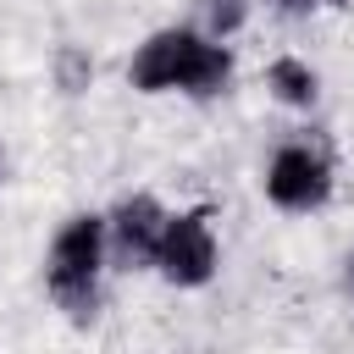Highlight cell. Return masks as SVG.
Segmentation results:
<instances>
[{
    "label": "cell",
    "mask_w": 354,
    "mask_h": 354,
    "mask_svg": "<svg viewBox=\"0 0 354 354\" xmlns=\"http://www.w3.org/2000/svg\"><path fill=\"white\" fill-rule=\"evenodd\" d=\"M127 77L144 94H199V100H210L232 77V50L205 39L199 28H160L138 44Z\"/></svg>",
    "instance_id": "6da1fadb"
},
{
    "label": "cell",
    "mask_w": 354,
    "mask_h": 354,
    "mask_svg": "<svg viewBox=\"0 0 354 354\" xmlns=\"http://www.w3.org/2000/svg\"><path fill=\"white\" fill-rule=\"evenodd\" d=\"M100 271H105V216H72L55 243H50V260H44V282H50V299L72 315V321H88L94 304H100Z\"/></svg>",
    "instance_id": "7a4b0ae2"
},
{
    "label": "cell",
    "mask_w": 354,
    "mask_h": 354,
    "mask_svg": "<svg viewBox=\"0 0 354 354\" xmlns=\"http://www.w3.org/2000/svg\"><path fill=\"white\" fill-rule=\"evenodd\" d=\"M155 271L177 288H205L216 277V232H210V210H177L166 216L160 249H155Z\"/></svg>",
    "instance_id": "3957f363"
},
{
    "label": "cell",
    "mask_w": 354,
    "mask_h": 354,
    "mask_svg": "<svg viewBox=\"0 0 354 354\" xmlns=\"http://www.w3.org/2000/svg\"><path fill=\"white\" fill-rule=\"evenodd\" d=\"M266 199L277 210H321L332 199V160L310 144H282L266 166Z\"/></svg>",
    "instance_id": "277c9868"
},
{
    "label": "cell",
    "mask_w": 354,
    "mask_h": 354,
    "mask_svg": "<svg viewBox=\"0 0 354 354\" xmlns=\"http://www.w3.org/2000/svg\"><path fill=\"white\" fill-rule=\"evenodd\" d=\"M160 232H166L160 199L155 194H133L105 216V254H116L122 266H155Z\"/></svg>",
    "instance_id": "5b68a950"
},
{
    "label": "cell",
    "mask_w": 354,
    "mask_h": 354,
    "mask_svg": "<svg viewBox=\"0 0 354 354\" xmlns=\"http://www.w3.org/2000/svg\"><path fill=\"white\" fill-rule=\"evenodd\" d=\"M266 88H271L282 105H293V111H310V105H315V94H321V77H315V66H310V61H299V55H282V61H271V72H266Z\"/></svg>",
    "instance_id": "8992f818"
},
{
    "label": "cell",
    "mask_w": 354,
    "mask_h": 354,
    "mask_svg": "<svg viewBox=\"0 0 354 354\" xmlns=\"http://www.w3.org/2000/svg\"><path fill=\"white\" fill-rule=\"evenodd\" d=\"M243 17H249V0H205V39L227 44L243 28Z\"/></svg>",
    "instance_id": "52a82bcc"
},
{
    "label": "cell",
    "mask_w": 354,
    "mask_h": 354,
    "mask_svg": "<svg viewBox=\"0 0 354 354\" xmlns=\"http://www.w3.org/2000/svg\"><path fill=\"white\" fill-rule=\"evenodd\" d=\"M277 6H282V11H293V17H299V11H315V6H321V0H277Z\"/></svg>",
    "instance_id": "ba28073f"
},
{
    "label": "cell",
    "mask_w": 354,
    "mask_h": 354,
    "mask_svg": "<svg viewBox=\"0 0 354 354\" xmlns=\"http://www.w3.org/2000/svg\"><path fill=\"white\" fill-rule=\"evenodd\" d=\"M343 282H348V293H354V254H348V271H343Z\"/></svg>",
    "instance_id": "9c48e42d"
},
{
    "label": "cell",
    "mask_w": 354,
    "mask_h": 354,
    "mask_svg": "<svg viewBox=\"0 0 354 354\" xmlns=\"http://www.w3.org/2000/svg\"><path fill=\"white\" fill-rule=\"evenodd\" d=\"M321 6H337V11H348V6H354V0H321Z\"/></svg>",
    "instance_id": "30bf717a"
},
{
    "label": "cell",
    "mask_w": 354,
    "mask_h": 354,
    "mask_svg": "<svg viewBox=\"0 0 354 354\" xmlns=\"http://www.w3.org/2000/svg\"><path fill=\"white\" fill-rule=\"evenodd\" d=\"M0 171H6V149H0Z\"/></svg>",
    "instance_id": "8fae6325"
}]
</instances>
